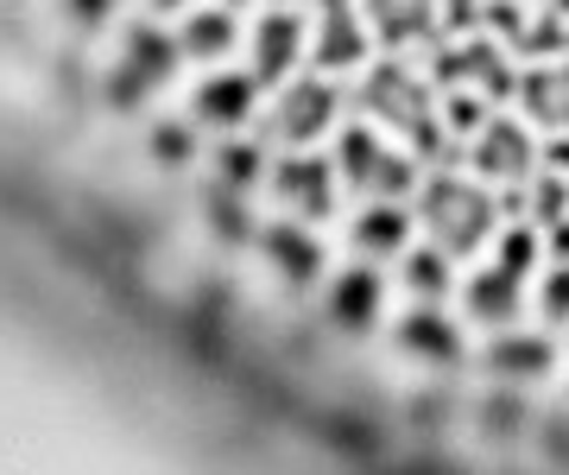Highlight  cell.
I'll return each mask as SVG.
<instances>
[{
    "label": "cell",
    "instance_id": "5b68a950",
    "mask_svg": "<svg viewBox=\"0 0 569 475\" xmlns=\"http://www.w3.org/2000/svg\"><path fill=\"white\" fill-rule=\"evenodd\" d=\"M336 115H342V89L329 83L323 70H317V77H291V83L279 89V108H272V140L310 146L317 133L336 127Z\"/></svg>",
    "mask_w": 569,
    "mask_h": 475
},
{
    "label": "cell",
    "instance_id": "83f0119b",
    "mask_svg": "<svg viewBox=\"0 0 569 475\" xmlns=\"http://www.w3.org/2000/svg\"><path fill=\"white\" fill-rule=\"evenodd\" d=\"M146 146H152V159H159V166H190V159H197V127L190 121H159L152 127V133H146Z\"/></svg>",
    "mask_w": 569,
    "mask_h": 475
},
{
    "label": "cell",
    "instance_id": "484cf974",
    "mask_svg": "<svg viewBox=\"0 0 569 475\" xmlns=\"http://www.w3.org/2000/svg\"><path fill=\"white\" fill-rule=\"evenodd\" d=\"M531 451H538V463H545L550 475H569V406L538 413V425H531Z\"/></svg>",
    "mask_w": 569,
    "mask_h": 475
},
{
    "label": "cell",
    "instance_id": "7a4b0ae2",
    "mask_svg": "<svg viewBox=\"0 0 569 475\" xmlns=\"http://www.w3.org/2000/svg\"><path fill=\"white\" fill-rule=\"evenodd\" d=\"M361 108H367L380 127H392V133H399V140L418 152V159H437V152H449L443 102H437L425 77H411L399 58H387V63H373V70H367Z\"/></svg>",
    "mask_w": 569,
    "mask_h": 475
},
{
    "label": "cell",
    "instance_id": "e0dca14e",
    "mask_svg": "<svg viewBox=\"0 0 569 475\" xmlns=\"http://www.w3.org/2000/svg\"><path fill=\"white\" fill-rule=\"evenodd\" d=\"M531 425H538V413H531L526 387H512V380H493L475 399V432L488 444H519V437H531Z\"/></svg>",
    "mask_w": 569,
    "mask_h": 475
},
{
    "label": "cell",
    "instance_id": "ba28073f",
    "mask_svg": "<svg viewBox=\"0 0 569 475\" xmlns=\"http://www.w3.org/2000/svg\"><path fill=\"white\" fill-rule=\"evenodd\" d=\"M557 368V343L545 330H493L488 349H481V374L488 380H512V387H531V380H545Z\"/></svg>",
    "mask_w": 569,
    "mask_h": 475
},
{
    "label": "cell",
    "instance_id": "8992f818",
    "mask_svg": "<svg viewBox=\"0 0 569 475\" xmlns=\"http://www.w3.org/2000/svg\"><path fill=\"white\" fill-rule=\"evenodd\" d=\"M336 159H317V152H305V146H291L279 166L266 171V185H272V197H279L298 222H317V216H329L336 209Z\"/></svg>",
    "mask_w": 569,
    "mask_h": 475
},
{
    "label": "cell",
    "instance_id": "ac0fdd59",
    "mask_svg": "<svg viewBox=\"0 0 569 475\" xmlns=\"http://www.w3.org/2000/svg\"><path fill=\"white\" fill-rule=\"evenodd\" d=\"M411 222H418V209H406L399 197H380L355 216V248L367 260H392V254L411 248Z\"/></svg>",
    "mask_w": 569,
    "mask_h": 475
},
{
    "label": "cell",
    "instance_id": "8fae6325",
    "mask_svg": "<svg viewBox=\"0 0 569 475\" xmlns=\"http://www.w3.org/2000/svg\"><path fill=\"white\" fill-rule=\"evenodd\" d=\"M253 248L266 254V267L279 273L291 291L317 286V273H323V248H317V235H310V228H298V216H279V222H266Z\"/></svg>",
    "mask_w": 569,
    "mask_h": 475
},
{
    "label": "cell",
    "instance_id": "7c38bea8",
    "mask_svg": "<svg viewBox=\"0 0 569 475\" xmlns=\"http://www.w3.org/2000/svg\"><path fill=\"white\" fill-rule=\"evenodd\" d=\"M367 44H373V26H367V13H355V7H323L317 13V39H310V63L323 70V77H336V70H355V63H367Z\"/></svg>",
    "mask_w": 569,
    "mask_h": 475
},
{
    "label": "cell",
    "instance_id": "4dcf8cb0",
    "mask_svg": "<svg viewBox=\"0 0 569 475\" xmlns=\"http://www.w3.org/2000/svg\"><path fill=\"white\" fill-rule=\"evenodd\" d=\"M152 7H183V0H152Z\"/></svg>",
    "mask_w": 569,
    "mask_h": 475
},
{
    "label": "cell",
    "instance_id": "9c48e42d",
    "mask_svg": "<svg viewBox=\"0 0 569 475\" xmlns=\"http://www.w3.org/2000/svg\"><path fill=\"white\" fill-rule=\"evenodd\" d=\"M305 51H310V32L291 7L260 13V26H253V83H266V89L291 83V70L305 63Z\"/></svg>",
    "mask_w": 569,
    "mask_h": 475
},
{
    "label": "cell",
    "instance_id": "2e32d148",
    "mask_svg": "<svg viewBox=\"0 0 569 475\" xmlns=\"http://www.w3.org/2000/svg\"><path fill=\"white\" fill-rule=\"evenodd\" d=\"M519 108L550 133H569V58H538L519 77Z\"/></svg>",
    "mask_w": 569,
    "mask_h": 475
},
{
    "label": "cell",
    "instance_id": "ffe728a7",
    "mask_svg": "<svg viewBox=\"0 0 569 475\" xmlns=\"http://www.w3.org/2000/svg\"><path fill=\"white\" fill-rule=\"evenodd\" d=\"M380 166H387V140H380L367 121L342 127V140H336V171H342V185L348 190H373L380 185Z\"/></svg>",
    "mask_w": 569,
    "mask_h": 475
},
{
    "label": "cell",
    "instance_id": "d4e9b609",
    "mask_svg": "<svg viewBox=\"0 0 569 475\" xmlns=\"http://www.w3.org/2000/svg\"><path fill=\"white\" fill-rule=\"evenodd\" d=\"M493 102L481 96V89H443V127H449V140H475L481 127H488Z\"/></svg>",
    "mask_w": 569,
    "mask_h": 475
},
{
    "label": "cell",
    "instance_id": "44dd1931",
    "mask_svg": "<svg viewBox=\"0 0 569 475\" xmlns=\"http://www.w3.org/2000/svg\"><path fill=\"white\" fill-rule=\"evenodd\" d=\"M399 267H406V291L418 298V305H443V291H449V254L437 248V241L406 248V254H399Z\"/></svg>",
    "mask_w": 569,
    "mask_h": 475
},
{
    "label": "cell",
    "instance_id": "1f68e13d",
    "mask_svg": "<svg viewBox=\"0 0 569 475\" xmlns=\"http://www.w3.org/2000/svg\"><path fill=\"white\" fill-rule=\"evenodd\" d=\"M272 7H298V0H272Z\"/></svg>",
    "mask_w": 569,
    "mask_h": 475
},
{
    "label": "cell",
    "instance_id": "5bb4252c",
    "mask_svg": "<svg viewBox=\"0 0 569 475\" xmlns=\"http://www.w3.org/2000/svg\"><path fill=\"white\" fill-rule=\"evenodd\" d=\"M361 13H367V26H373V39L392 44V51H406V44L437 39L443 0H361Z\"/></svg>",
    "mask_w": 569,
    "mask_h": 475
},
{
    "label": "cell",
    "instance_id": "d6986e66",
    "mask_svg": "<svg viewBox=\"0 0 569 475\" xmlns=\"http://www.w3.org/2000/svg\"><path fill=\"white\" fill-rule=\"evenodd\" d=\"M234 13L228 7H197V13H183V26H178V51L190 63H216V58H228L234 51Z\"/></svg>",
    "mask_w": 569,
    "mask_h": 475
},
{
    "label": "cell",
    "instance_id": "f1b7e54d",
    "mask_svg": "<svg viewBox=\"0 0 569 475\" xmlns=\"http://www.w3.org/2000/svg\"><path fill=\"white\" fill-rule=\"evenodd\" d=\"M114 7H121V0H63L70 26H82V32H102V26L114 20Z\"/></svg>",
    "mask_w": 569,
    "mask_h": 475
},
{
    "label": "cell",
    "instance_id": "e575fe53",
    "mask_svg": "<svg viewBox=\"0 0 569 475\" xmlns=\"http://www.w3.org/2000/svg\"><path fill=\"white\" fill-rule=\"evenodd\" d=\"M228 7H234V0H228Z\"/></svg>",
    "mask_w": 569,
    "mask_h": 475
},
{
    "label": "cell",
    "instance_id": "d6a6232c",
    "mask_svg": "<svg viewBox=\"0 0 569 475\" xmlns=\"http://www.w3.org/2000/svg\"><path fill=\"white\" fill-rule=\"evenodd\" d=\"M317 7H342V0H317Z\"/></svg>",
    "mask_w": 569,
    "mask_h": 475
},
{
    "label": "cell",
    "instance_id": "30bf717a",
    "mask_svg": "<svg viewBox=\"0 0 569 475\" xmlns=\"http://www.w3.org/2000/svg\"><path fill=\"white\" fill-rule=\"evenodd\" d=\"M380 298H387V279H380L373 267H342L323 291V317L342 336H367L373 324H380Z\"/></svg>",
    "mask_w": 569,
    "mask_h": 475
},
{
    "label": "cell",
    "instance_id": "7402d4cb",
    "mask_svg": "<svg viewBox=\"0 0 569 475\" xmlns=\"http://www.w3.org/2000/svg\"><path fill=\"white\" fill-rule=\"evenodd\" d=\"M209 235H216V241H228V248H247V241H260V228H253V209H247V190H228V185L209 190Z\"/></svg>",
    "mask_w": 569,
    "mask_h": 475
},
{
    "label": "cell",
    "instance_id": "cb8c5ba5",
    "mask_svg": "<svg viewBox=\"0 0 569 475\" xmlns=\"http://www.w3.org/2000/svg\"><path fill=\"white\" fill-rule=\"evenodd\" d=\"M526 222H538V228H550V222H569V178L563 171H550V166H538V178L526 185Z\"/></svg>",
    "mask_w": 569,
    "mask_h": 475
},
{
    "label": "cell",
    "instance_id": "f546056e",
    "mask_svg": "<svg viewBox=\"0 0 569 475\" xmlns=\"http://www.w3.org/2000/svg\"><path fill=\"white\" fill-rule=\"evenodd\" d=\"M545 166H550V171H563V178H569V133H550V146H545Z\"/></svg>",
    "mask_w": 569,
    "mask_h": 475
},
{
    "label": "cell",
    "instance_id": "4316f807",
    "mask_svg": "<svg viewBox=\"0 0 569 475\" xmlns=\"http://www.w3.org/2000/svg\"><path fill=\"white\" fill-rule=\"evenodd\" d=\"M531 310L545 324H569V260H545L538 286H531Z\"/></svg>",
    "mask_w": 569,
    "mask_h": 475
},
{
    "label": "cell",
    "instance_id": "603a6c76",
    "mask_svg": "<svg viewBox=\"0 0 569 475\" xmlns=\"http://www.w3.org/2000/svg\"><path fill=\"white\" fill-rule=\"evenodd\" d=\"M266 178V152L260 140H222L216 146V185L228 190H253Z\"/></svg>",
    "mask_w": 569,
    "mask_h": 475
},
{
    "label": "cell",
    "instance_id": "836d02e7",
    "mask_svg": "<svg viewBox=\"0 0 569 475\" xmlns=\"http://www.w3.org/2000/svg\"><path fill=\"white\" fill-rule=\"evenodd\" d=\"M526 7H545V0H526Z\"/></svg>",
    "mask_w": 569,
    "mask_h": 475
},
{
    "label": "cell",
    "instance_id": "3957f363",
    "mask_svg": "<svg viewBox=\"0 0 569 475\" xmlns=\"http://www.w3.org/2000/svg\"><path fill=\"white\" fill-rule=\"evenodd\" d=\"M183 63V51H178V32H159L152 20H140V26H127V39H121V58L108 63V102L114 108H133L140 102H152L164 83H171V70Z\"/></svg>",
    "mask_w": 569,
    "mask_h": 475
},
{
    "label": "cell",
    "instance_id": "4fadbf2b",
    "mask_svg": "<svg viewBox=\"0 0 569 475\" xmlns=\"http://www.w3.org/2000/svg\"><path fill=\"white\" fill-rule=\"evenodd\" d=\"M392 343L406 355H418V362H430V368H462L468 362V343H462V330H456V317H443L437 305H411L406 317H399Z\"/></svg>",
    "mask_w": 569,
    "mask_h": 475
},
{
    "label": "cell",
    "instance_id": "9a60e30c",
    "mask_svg": "<svg viewBox=\"0 0 569 475\" xmlns=\"http://www.w3.org/2000/svg\"><path fill=\"white\" fill-rule=\"evenodd\" d=\"M253 96H260V83H253V77H241V70H216V77H203V83H197V96H190V121L234 133V127L253 115Z\"/></svg>",
    "mask_w": 569,
    "mask_h": 475
},
{
    "label": "cell",
    "instance_id": "277c9868",
    "mask_svg": "<svg viewBox=\"0 0 569 475\" xmlns=\"http://www.w3.org/2000/svg\"><path fill=\"white\" fill-rule=\"evenodd\" d=\"M468 166H475L481 185H531V178H538L531 127L512 121V115H488V127L468 140Z\"/></svg>",
    "mask_w": 569,
    "mask_h": 475
},
{
    "label": "cell",
    "instance_id": "52a82bcc",
    "mask_svg": "<svg viewBox=\"0 0 569 475\" xmlns=\"http://www.w3.org/2000/svg\"><path fill=\"white\" fill-rule=\"evenodd\" d=\"M526 305H531V279H526V273H512V267H500L493 254H488V267L468 273L462 310L475 317V324H488V330H512V324L526 317Z\"/></svg>",
    "mask_w": 569,
    "mask_h": 475
},
{
    "label": "cell",
    "instance_id": "6da1fadb",
    "mask_svg": "<svg viewBox=\"0 0 569 475\" xmlns=\"http://www.w3.org/2000/svg\"><path fill=\"white\" fill-rule=\"evenodd\" d=\"M418 222L449 260L462 254H481L500 235V204L481 178H462V171H437L418 185Z\"/></svg>",
    "mask_w": 569,
    "mask_h": 475
}]
</instances>
